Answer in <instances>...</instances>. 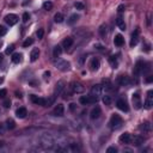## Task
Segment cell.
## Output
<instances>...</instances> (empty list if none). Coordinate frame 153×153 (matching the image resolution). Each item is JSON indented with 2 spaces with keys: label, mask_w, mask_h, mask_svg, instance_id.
<instances>
[{
  "label": "cell",
  "mask_w": 153,
  "mask_h": 153,
  "mask_svg": "<svg viewBox=\"0 0 153 153\" xmlns=\"http://www.w3.org/2000/svg\"><path fill=\"white\" fill-rule=\"evenodd\" d=\"M122 123H123V120H122V117H121L120 115H117V114H114V115L111 116V118H110V122H109V124H110V127H111L112 129L120 128V127L122 126Z\"/></svg>",
  "instance_id": "cell-3"
},
{
  "label": "cell",
  "mask_w": 153,
  "mask_h": 153,
  "mask_svg": "<svg viewBox=\"0 0 153 153\" xmlns=\"http://www.w3.org/2000/svg\"><path fill=\"white\" fill-rule=\"evenodd\" d=\"M1 45H2V42H1V41H0V48H1Z\"/></svg>",
  "instance_id": "cell-50"
},
{
  "label": "cell",
  "mask_w": 153,
  "mask_h": 153,
  "mask_svg": "<svg viewBox=\"0 0 153 153\" xmlns=\"http://www.w3.org/2000/svg\"><path fill=\"white\" fill-rule=\"evenodd\" d=\"M63 16H62V13H56L55 16H54V20H55V23H62L63 22Z\"/></svg>",
  "instance_id": "cell-29"
},
{
  "label": "cell",
  "mask_w": 153,
  "mask_h": 153,
  "mask_svg": "<svg viewBox=\"0 0 153 153\" xmlns=\"http://www.w3.org/2000/svg\"><path fill=\"white\" fill-rule=\"evenodd\" d=\"M114 43H115V45H117V47H122L123 43H124L123 36H122V35H116L115 38H114Z\"/></svg>",
  "instance_id": "cell-20"
},
{
  "label": "cell",
  "mask_w": 153,
  "mask_h": 153,
  "mask_svg": "<svg viewBox=\"0 0 153 153\" xmlns=\"http://www.w3.org/2000/svg\"><path fill=\"white\" fill-rule=\"evenodd\" d=\"M14 50V45H10L7 49H6V54H10V53H12Z\"/></svg>",
  "instance_id": "cell-40"
},
{
  "label": "cell",
  "mask_w": 153,
  "mask_h": 153,
  "mask_svg": "<svg viewBox=\"0 0 153 153\" xmlns=\"http://www.w3.org/2000/svg\"><path fill=\"white\" fill-rule=\"evenodd\" d=\"M123 8H124V6H123V5H121V6H118V10H117V11H118V12H122V11H123Z\"/></svg>",
  "instance_id": "cell-45"
},
{
  "label": "cell",
  "mask_w": 153,
  "mask_h": 153,
  "mask_svg": "<svg viewBox=\"0 0 153 153\" xmlns=\"http://www.w3.org/2000/svg\"><path fill=\"white\" fill-rule=\"evenodd\" d=\"M153 105V91L149 90L147 92V96H146V99H145V108L146 109H151Z\"/></svg>",
  "instance_id": "cell-8"
},
{
  "label": "cell",
  "mask_w": 153,
  "mask_h": 153,
  "mask_svg": "<svg viewBox=\"0 0 153 153\" xmlns=\"http://www.w3.org/2000/svg\"><path fill=\"white\" fill-rule=\"evenodd\" d=\"M99 66H100L99 60L97 57H92L91 61H90V69L91 71H97L99 68Z\"/></svg>",
  "instance_id": "cell-10"
},
{
  "label": "cell",
  "mask_w": 153,
  "mask_h": 153,
  "mask_svg": "<svg viewBox=\"0 0 153 153\" xmlns=\"http://www.w3.org/2000/svg\"><path fill=\"white\" fill-rule=\"evenodd\" d=\"M39 141H41V145H42L44 148H53L54 145H55V139H54V136H53L51 134H48V133L41 135Z\"/></svg>",
  "instance_id": "cell-1"
},
{
  "label": "cell",
  "mask_w": 153,
  "mask_h": 153,
  "mask_svg": "<svg viewBox=\"0 0 153 153\" xmlns=\"http://www.w3.org/2000/svg\"><path fill=\"white\" fill-rule=\"evenodd\" d=\"M133 104H134V106H135V109H140L141 108V98H140V94L136 92V93H134L133 94Z\"/></svg>",
  "instance_id": "cell-11"
},
{
  "label": "cell",
  "mask_w": 153,
  "mask_h": 153,
  "mask_svg": "<svg viewBox=\"0 0 153 153\" xmlns=\"http://www.w3.org/2000/svg\"><path fill=\"white\" fill-rule=\"evenodd\" d=\"M43 8H44L45 11H50V10L53 8V2H51V1H45V2H43Z\"/></svg>",
  "instance_id": "cell-30"
},
{
  "label": "cell",
  "mask_w": 153,
  "mask_h": 153,
  "mask_svg": "<svg viewBox=\"0 0 153 153\" xmlns=\"http://www.w3.org/2000/svg\"><path fill=\"white\" fill-rule=\"evenodd\" d=\"M2 130H4V128H2V126L0 124V133H2Z\"/></svg>",
  "instance_id": "cell-47"
},
{
  "label": "cell",
  "mask_w": 153,
  "mask_h": 153,
  "mask_svg": "<svg viewBox=\"0 0 153 153\" xmlns=\"http://www.w3.org/2000/svg\"><path fill=\"white\" fill-rule=\"evenodd\" d=\"M74 7H75L76 10H80V11H81V10L85 8V5H84L82 2H75V4H74Z\"/></svg>",
  "instance_id": "cell-34"
},
{
  "label": "cell",
  "mask_w": 153,
  "mask_h": 153,
  "mask_svg": "<svg viewBox=\"0 0 153 153\" xmlns=\"http://www.w3.org/2000/svg\"><path fill=\"white\" fill-rule=\"evenodd\" d=\"M26 115H27V110H26L25 108H18V109L16 110V116H17L18 118H24Z\"/></svg>",
  "instance_id": "cell-17"
},
{
  "label": "cell",
  "mask_w": 153,
  "mask_h": 153,
  "mask_svg": "<svg viewBox=\"0 0 153 153\" xmlns=\"http://www.w3.org/2000/svg\"><path fill=\"white\" fill-rule=\"evenodd\" d=\"M146 81H147V82H151V81H152V78H147V80H146Z\"/></svg>",
  "instance_id": "cell-46"
},
{
  "label": "cell",
  "mask_w": 153,
  "mask_h": 153,
  "mask_svg": "<svg viewBox=\"0 0 153 153\" xmlns=\"http://www.w3.org/2000/svg\"><path fill=\"white\" fill-rule=\"evenodd\" d=\"M36 35H37V37H38V39H41V38H43V35H44V30H43V29H38V31L36 32Z\"/></svg>",
  "instance_id": "cell-36"
},
{
  "label": "cell",
  "mask_w": 153,
  "mask_h": 153,
  "mask_svg": "<svg viewBox=\"0 0 153 153\" xmlns=\"http://www.w3.org/2000/svg\"><path fill=\"white\" fill-rule=\"evenodd\" d=\"M6 31H7V30H6V27H5V26H0V37H1V36H4V35L6 33Z\"/></svg>",
  "instance_id": "cell-39"
},
{
  "label": "cell",
  "mask_w": 153,
  "mask_h": 153,
  "mask_svg": "<svg viewBox=\"0 0 153 153\" xmlns=\"http://www.w3.org/2000/svg\"><path fill=\"white\" fill-rule=\"evenodd\" d=\"M130 142H133V145H134V146H140V145H142V143H143V137H142V136H140V135H135L134 137H131Z\"/></svg>",
  "instance_id": "cell-18"
},
{
  "label": "cell",
  "mask_w": 153,
  "mask_h": 153,
  "mask_svg": "<svg viewBox=\"0 0 153 153\" xmlns=\"http://www.w3.org/2000/svg\"><path fill=\"white\" fill-rule=\"evenodd\" d=\"M71 90L73 93H82L85 91V87L82 86V84L78 82V81H74L71 84Z\"/></svg>",
  "instance_id": "cell-6"
},
{
  "label": "cell",
  "mask_w": 153,
  "mask_h": 153,
  "mask_svg": "<svg viewBox=\"0 0 153 153\" xmlns=\"http://www.w3.org/2000/svg\"><path fill=\"white\" fill-rule=\"evenodd\" d=\"M29 19H30V14H29L27 12H25V13L23 14V22H24V23H26Z\"/></svg>",
  "instance_id": "cell-37"
},
{
  "label": "cell",
  "mask_w": 153,
  "mask_h": 153,
  "mask_svg": "<svg viewBox=\"0 0 153 153\" xmlns=\"http://www.w3.org/2000/svg\"><path fill=\"white\" fill-rule=\"evenodd\" d=\"M5 22H6L10 26H12V25H14V24L18 23V16L14 14V13H10V14H7V16L5 17Z\"/></svg>",
  "instance_id": "cell-7"
},
{
  "label": "cell",
  "mask_w": 153,
  "mask_h": 153,
  "mask_svg": "<svg viewBox=\"0 0 153 153\" xmlns=\"http://www.w3.org/2000/svg\"><path fill=\"white\" fill-rule=\"evenodd\" d=\"M38 56H39V49H37V48L32 49L31 53H30V60H31L32 62H35V61L38 59Z\"/></svg>",
  "instance_id": "cell-21"
},
{
  "label": "cell",
  "mask_w": 153,
  "mask_h": 153,
  "mask_svg": "<svg viewBox=\"0 0 153 153\" xmlns=\"http://www.w3.org/2000/svg\"><path fill=\"white\" fill-rule=\"evenodd\" d=\"M1 61H2V55L0 54V62H1Z\"/></svg>",
  "instance_id": "cell-49"
},
{
  "label": "cell",
  "mask_w": 153,
  "mask_h": 153,
  "mask_svg": "<svg viewBox=\"0 0 153 153\" xmlns=\"http://www.w3.org/2000/svg\"><path fill=\"white\" fill-rule=\"evenodd\" d=\"M75 108H76V105H75L74 103H71V104H69V109H71L72 111H74V110H75Z\"/></svg>",
  "instance_id": "cell-44"
},
{
  "label": "cell",
  "mask_w": 153,
  "mask_h": 153,
  "mask_svg": "<svg viewBox=\"0 0 153 153\" xmlns=\"http://www.w3.org/2000/svg\"><path fill=\"white\" fill-rule=\"evenodd\" d=\"M63 88H65V81L60 80V81L56 84V87H55V93L60 94V93L63 91Z\"/></svg>",
  "instance_id": "cell-24"
},
{
  "label": "cell",
  "mask_w": 153,
  "mask_h": 153,
  "mask_svg": "<svg viewBox=\"0 0 153 153\" xmlns=\"http://www.w3.org/2000/svg\"><path fill=\"white\" fill-rule=\"evenodd\" d=\"M106 32H108V27H106V25H102V26L99 27V33H100L102 36H105Z\"/></svg>",
  "instance_id": "cell-32"
},
{
  "label": "cell",
  "mask_w": 153,
  "mask_h": 153,
  "mask_svg": "<svg viewBox=\"0 0 153 153\" xmlns=\"http://www.w3.org/2000/svg\"><path fill=\"white\" fill-rule=\"evenodd\" d=\"M49 75H50V72H44V74H43V78H44V80L49 79Z\"/></svg>",
  "instance_id": "cell-43"
},
{
  "label": "cell",
  "mask_w": 153,
  "mask_h": 153,
  "mask_svg": "<svg viewBox=\"0 0 153 153\" xmlns=\"http://www.w3.org/2000/svg\"><path fill=\"white\" fill-rule=\"evenodd\" d=\"M4 106L5 108H10L11 106V100H5L4 102Z\"/></svg>",
  "instance_id": "cell-42"
},
{
  "label": "cell",
  "mask_w": 153,
  "mask_h": 153,
  "mask_svg": "<svg viewBox=\"0 0 153 153\" xmlns=\"http://www.w3.org/2000/svg\"><path fill=\"white\" fill-rule=\"evenodd\" d=\"M61 53H62V48H61L60 45H55L54 49H53V55H54V57H55V59L59 57V56L61 55Z\"/></svg>",
  "instance_id": "cell-25"
},
{
  "label": "cell",
  "mask_w": 153,
  "mask_h": 153,
  "mask_svg": "<svg viewBox=\"0 0 153 153\" xmlns=\"http://www.w3.org/2000/svg\"><path fill=\"white\" fill-rule=\"evenodd\" d=\"M73 38H71V37H67L66 39H63V42H62V47L66 49V50H68L69 48H72V45H73Z\"/></svg>",
  "instance_id": "cell-19"
},
{
  "label": "cell",
  "mask_w": 153,
  "mask_h": 153,
  "mask_svg": "<svg viewBox=\"0 0 153 153\" xmlns=\"http://www.w3.org/2000/svg\"><path fill=\"white\" fill-rule=\"evenodd\" d=\"M6 93H7V91H6V90H0V98H5Z\"/></svg>",
  "instance_id": "cell-41"
},
{
  "label": "cell",
  "mask_w": 153,
  "mask_h": 153,
  "mask_svg": "<svg viewBox=\"0 0 153 153\" xmlns=\"http://www.w3.org/2000/svg\"><path fill=\"white\" fill-rule=\"evenodd\" d=\"M6 124H7V128H8V129H13V128H14V126H16L14 121H13V120H11V118L6 121Z\"/></svg>",
  "instance_id": "cell-33"
},
{
  "label": "cell",
  "mask_w": 153,
  "mask_h": 153,
  "mask_svg": "<svg viewBox=\"0 0 153 153\" xmlns=\"http://www.w3.org/2000/svg\"><path fill=\"white\" fill-rule=\"evenodd\" d=\"M120 142L123 143V145H127V143H130V140H131V136L129 133H123L121 136H120Z\"/></svg>",
  "instance_id": "cell-14"
},
{
  "label": "cell",
  "mask_w": 153,
  "mask_h": 153,
  "mask_svg": "<svg viewBox=\"0 0 153 153\" xmlns=\"http://www.w3.org/2000/svg\"><path fill=\"white\" fill-rule=\"evenodd\" d=\"M55 66H56L60 71L66 72V71H68V69H69L71 63H69L68 61H66V60H57V61H55Z\"/></svg>",
  "instance_id": "cell-5"
},
{
  "label": "cell",
  "mask_w": 153,
  "mask_h": 153,
  "mask_svg": "<svg viewBox=\"0 0 153 153\" xmlns=\"http://www.w3.org/2000/svg\"><path fill=\"white\" fill-rule=\"evenodd\" d=\"M2 81H4V78H2V76H0V84H1Z\"/></svg>",
  "instance_id": "cell-48"
},
{
  "label": "cell",
  "mask_w": 153,
  "mask_h": 153,
  "mask_svg": "<svg viewBox=\"0 0 153 153\" xmlns=\"http://www.w3.org/2000/svg\"><path fill=\"white\" fill-rule=\"evenodd\" d=\"M32 43H33V39L29 37V38H27V39H26V41H25V42L23 43V47H25V48H26V47H29V45H31Z\"/></svg>",
  "instance_id": "cell-35"
},
{
  "label": "cell",
  "mask_w": 153,
  "mask_h": 153,
  "mask_svg": "<svg viewBox=\"0 0 153 153\" xmlns=\"http://www.w3.org/2000/svg\"><path fill=\"white\" fill-rule=\"evenodd\" d=\"M106 152H108V153H116V152H117V148H116V147H109V148L106 149Z\"/></svg>",
  "instance_id": "cell-38"
},
{
  "label": "cell",
  "mask_w": 153,
  "mask_h": 153,
  "mask_svg": "<svg viewBox=\"0 0 153 153\" xmlns=\"http://www.w3.org/2000/svg\"><path fill=\"white\" fill-rule=\"evenodd\" d=\"M63 112H65V106H63L62 104H57V105L55 106L54 111H53V114H54L55 116H59V117L63 116Z\"/></svg>",
  "instance_id": "cell-13"
},
{
  "label": "cell",
  "mask_w": 153,
  "mask_h": 153,
  "mask_svg": "<svg viewBox=\"0 0 153 153\" xmlns=\"http://www.w3.org/2000/svg\"><path fill=\"white\" fill-rule=\"evenodd\" d=\"M141 129L143 130V133H149V131H151V124H149V122H145V123H142Z\"/></svg>",
  "instance_id": "cell-28"
},
{
  "label": "cell",
  "mask_w": 153,
  "mask_h": 153,
  "mask_svg": "<svg viewBox=\"0 0 153 153\" xmlns=\"http://www.w3.org/2000/svg\"><path fill=\"white\" fill-rule=\"evenodd\" d=\"M116 25L118 26L120 30H122V31L126 30V23H124V19H123L122 17H118V18L116 19Z\"/></svg>",
  "instance_id": "cell-22"
},
{
  "label": "cell",
  "mask_w": 153,
  "mask_h": 153,
  "mask_svg": "<svg viewBox=\"0 0 153 153\" xmlns=\"http://www.w3.org/2000/svg\"><path fill=\"white\" fill-rule=\"evenodd\" d=\"M78 19H79V16H78V14H72V16L69 17V19H68V22H67V23H68L69 25H73L74 23H76V20H78Z\"/></svg>",
  "instance_id": "cell-27"
},
{
  "label": "cell",
  "mask_w": 153,
  "mask_h": 153,
  "mask_svg": "<svg viewBox=\"0 0 153 153\" xmlns=\"http://www.w3.org/2000/svg\"><path fill=\"white\" fill-rule=\"evenodd\" d=\"M139 42V30H135L133 33H131V38H130V47H134Z\"/></svg>",
  "instance_id": "cell-16"
},
{
  "label": "cell",
  "mask_w": 153,
  "mask_h": 153,
  "mask_svg": "<svg viewBox=\"0 0 153 153\" xmlns=\"http://www.w3.org/2000/svg\"><path fill=\"white\" fill-rule=\"evenodd\" d=\"M22 57H23V55H22L20 53H14V54L12 55L11 60H12L13 63H19V62H22Z\"/></svg>",
  "instance_id": "cell-23"
},
{
  "label": "cell",
  "mask_w": 153,
  "mask_h": 153,
  "mask_svg": "<svg viewBox=\"0 0 153 153\" xmlns=\"http://www.w3.org/2000/svg\"><path fill=\"white\" fill-rule=\"evenodd\" d=\"M117 82L120 84V85H127L128 82H129V80H128V78L126 76V75H120L118 76V79H117Z\"/></svg>",
  "instance_id": "cell-26"
},
{
  "label": "cell",
  "mask_w": 153,
  "mask_h": 153,
  "mask_svg": "<svg viewBox=\"0 0 153 153\" xmlns=\"http://www.w3.org/2000/svg\"><path fill=\"white\" fill-rule=\"evenodd\" d=\"M116 105H117V108H118L120 110H122V111H128V110H129L128 104H127V102H126L124 99H118V100L116 102Z\"/></svg>",
  "instance_id": "cell-12"
},
{
  "label": "cell",
  "mask_w": 153,
  "mask_h": 153,
  "mask_svg": "<svg viewBox=\"0 0 153 153\" xmlns=\"http://www.w3.org/2000/svg\"><path fill=\"white\" fill-rule=\"evenodd\" d=\"M100 114H102V110H100V108H99V106H96V108H93V109L91 110L90 117H91V120H97V118H99Z\"/></svg>",
  "instance_id": "cell-9"
},
{
  "label": "cell",
  "mask_w": 153,
  "mask_h": 153,
  "mask_svg": "<svg viewBox=\"0 0 153 153\" xmlns=\"http://www.w3.org/2000/svg\"><path fill=\"white\" fill-rule=\"evenodd\" d=\"M103 103H104L105 105H110V104H111V97L108 96V94L103 96Z\"/></svg>",
  "instance_id": "cell-31"
},
{
  "label": "cell",
  "mask_w": 153,
  "mask_h": 153,
  "mask_svg": "<svg viewBox=\"0 0 153 153\" xmlns=\"http://www.w3.org/2000/svg\"><path fill=\"white\" fill-rule=\"evenodd\" d=\"M102 92H103V86H100V85H94V86L91 88V94H92V96L98 97V96L102 94Z\"/></svg>",
  "instance_id": "cell-15"
},
{
  "label": "cell",
  "mask_w": 153,
  "mask_h": 153,
  "mask_svg": "<svg viewBox=\"0 0 153 153\" xmlns=\"http://www.w3.org/2000/svg\"><path fill=\"white\" fill-rule=\"evenodd\" d=\"M1 146H2V142H0V147H1Z\"/></svg>",
  "instance_id": "cell-51"
},
{
  "label": "cell",
  "mask_w": 153,
  "mask_h": 153,
  "mask_svg": "<svg viewBox=\"0 0 153 153\" xmlns=\"http://www.w3.org/2000/svg\"><path fill=\"white\" fill-rule=\"evenodd\" d=\"M97 100H98V97L92 96V94H90V96H81V97L79 98V102H80L82 105H88V104L96 103Z\"/></svg>",
  "instance_id": "cell-4"
},
{
  "label": "cell",
  "mask_w": 153,
  "mask_h": 153,
  "mask_svg": "<svg viewBox=\"0 0 153 153\" xmlns=\"http://www.w3.org/2000/svg\"><path fill=\"white\" fill-rule=\"evenodd\" d=\"M31 100L32 103L37 104V105H42V106H49L53 102H54V98H50V99H45V98H41V97H37L35 94L31 96Z\"/></svg>",
  "instance_id": "cell-2"
}]
</instances>
